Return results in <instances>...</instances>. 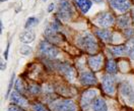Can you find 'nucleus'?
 I'll return each instance as SVG.
<instances>
[{"mask_svg": "<svg viewBox=\"0 0 134 111\" xmlns=\"http://www.w3.org/2000/svg\"><path fill=\"white\" fill-rule=\"evenodd\" d=\"M38 23H39V19L37 18V17H30L27 19H26V22H25V29H30V28H33L35 27L36 25H38Z\"/></svg>", "mask_w": 134, "mask_h": 111, "instance_id": "24", "label": "nucleus"}, {"mask_svg": "<svg viewBox=\"0 0 134 111\" xmlns=\"http://www.w3.org/2000/svg\"><path fill=\"white\" fill-rule=\"evenodd\" d=\"M131 15H132V20L134 22V8H132L131 10Z\"/></svg>", "mask_w": 134, "mask_h": 111, "instance_id": "33", "label": "nucleus"}, {"mask_svg": "<svg viewBox=\"0 0 134 111\" xmlns=\"http://www.w3.org/2000/svg\"><path fill=\"white\" fill-rule=\"evenodd\" d=\"M117 24L122 29H128L130 28V25H131V17L127 14L121 15L117 18Z\"/></svg>", "mask_w": 134, "mask_h": 111, "instance_id": "18", "label": "nucleus"}, {"mask_svg": "<svg viewBox=\"0 0 134 111\" xmlns=\"http://www.w3.org/2000/svg\"><path fill=\"white\" fill-rule=\"evenodd\" d=\"M39 52L40 55L43 57L49 58V59H55L59 55V49L53 45V43L49 41H42L39 45Z\"/></svg>", "mask_w": 134, "mask_h": 111, "instance_id": "2", "label": "nucleus"}, {"mask_svg": "<svg viewBox=\"0 0 134 111\" xmlns=\"http://www.w3.org/2000/svg\"><path fill=\"white\" fill-rule=\"evenodd\" d=\"M96 34L105 42H111L113 40V33L109 30H98Z\"/></svg>", "mask_w": 134, "mask_h": 111, "instance_id": "17", "label": "nucleus"}, {"mask_svg": "<svg viewBox=\"0 0 134 111\" xmlns=\"http://www.w3.org/2000/svg\"><path fill=\"white\" fill-rule=\"evenodd\" d=\"M79 81L81 85L83 86H93L97 85L98 80L94 76V73L92 71H83L79 76Z\"/></svg>", "mask_w": 134, "mask_h": 111, "instance_id": "11", "label": "nucleus"}, {"mask_svg": "<svg viewBox=\"0 0 134 111\" xmlns=\"http://www.w3.org/2000/svg\"><path fill=\"white\" fill-rule=\"evenodd\" d=\"M57 17L63 22H69L73 17V8L68 0H60Z\"/></svg>", "mask_w": 134, "mask_h": 111, "instance_id": "3", "label": "nucleus"}, {"mask_svg": "<svg viewBox=\"0 0 134 111\" xmlns=\"http://www.w3.org/2000/svg\"><path fill=\"white\" fill-rule=\"evenodd\" d=\"M14 88H15V90H16L17 92L20 93V94H23V93H25V92H27V89L24 87L23 81L19 80V78H17L16 81H15V83H14Z\"/></svg>", "mask_w": 134, "mask_h": 111, "instance_id": "23", "label": "nucleus"}, {"mask_svg": "<svg viewBox=\"0 0 134 111\" xmlns=\"http://www.w3.org/2000/svg\"><path fill=\"white\" fill-rule=\"evenodd\" d=\"M110 5L119 12L124 13L131 7L130 0H110Z\"/></svg>", "mask_w": 134, "mask_h": 111, "instance_id": "9", "label": "nucleus"}, {"mask_svg": "<svg viewBox=\"0 0 134 111\" xmlns=\"http://www.w3.org/2000/svg\"><path fill=\"white\" fill-rule=\"evenodd\" d=\"M0 24H1V32H2L3 31V26H2V23H0Z\"/></svg>", "mask_w": 134, "mask_h": 111, "instance_id": "35", "label": "nucleus"}, {"mask_svg": "<svg viewBox=\"0 0 134 111\" xmlns=\"http://www.w3.org/2000/svg\"><path fill=\"white\" fill-rule=\"evenodd\" d=\"M92 111H108V106L103 98L98 97L92 103Z\"/></svg>", "mask_w": 134, "mask_h": 111, "instance_id": "15", "label": "nucleus"}, {"mask_svg": "<svg viewBox=\"0 0 134 111\" xmlns=\"http://www.w3.org/2000/svg\"><path fill=\"white\" fill-rule=\"evenodd\" d=\"M36 39V34L34 33V31L32 30H27L23 32L19 35V41L25 44H30V43L34 42V40Z\"/></svg>", "mask_w": 134, "mask_h": 111, "instance_id": "14", "label": "nucleus"}, {"mask_svg": "<svg viewBox=\"0 0 134 111\" xmlns=\"http://www.w3.org/2000/svg\"><path fill=\"white\" fill-rule=\"evenodd\" d=\"M7 111H25L23 109V107L20 106H17V105H10L8 108H7Z\"/></svg>", "mask_w": 134, "mask_h": 111, "instance_id": "28", "label": "nucleus"}, {"mask_svg": "<svg viewBox=\"0 0 134 111\" xmlns=\"http://www.w3.org/2000/svg\"><path fill=\"white\" fill-rule=\"evenodd\" d=\"M102 86L104 91L109 95H113L115 93V77L112 75H105L102 77Z\"/></svg>", "mask_w": 134, "mask_h": 111, "instance_id": "8", "label": "nucleus"}, {"mask_svg": "<svg viewBox=\"0 0 134 111\" xmlns=\"http://www.w3.org/2000/svg\"><path fill=\"white\" fill-rule=\"evenodd\" d=\"M110 51H111V53H112L114 56H123V55L126 54V47L123 46V45L111 47V48H110Z\"/></svg>", "mask_w": 134, "mask_h": 111, "instance_id": "20", "label": "nucleus"}, {"mask_svg": "<svg viewBox=\"0 0 134 111\" xmlns=\"http://www.w3.org/2000/svg\"><path fill=\"white\" fill-rule=\"evenodd\" d=\"M118 65L116 63V61L113 59H110L107 61V64H106V70L109 75H115L117 72Z\"/></svg>", "mask_w": 134, "mask_h": 111, "instance_id": "19", "label": "nucleus"}, {"mask_svg": "<svg viewBox=\"0 0 134 111\" xmlns=\"http://www.w3.org/2000/svg\"><path fill=\"white\" fill-rule=\"evenodd\" d=\"M14 73H12V76H11V78H10V82H9V85H8V88H7V91H6V94H5V98L7 99L10 94H11V89H12V87H13V84L15 83V81H14Z\"/></svg>", "mask_w": 134, "mask_h": 111, "instance_id": "27", "label": "nucleus"}, {"mask_svg": "<svg viewBox=\"0 0 134 111\" xmlns=\"http://www.w3.org/2000/svg\"><path fill=\"white\" fill-rule=\"evenodd\" d=\"M126 47V54L129 56L131 60H134V39H130L127 41L125 45Z\"/></svg>", "mask_w": 134, "mask_h": 111, "instance_id": "21", "label": "nucleus"}, {"mask_svg": "<svg viewBox=\"0 0 134 111\" xmlns=\"http://www.w3.org/2000/svg\"><path fill=\"white\" fill-rule=\"evenodd\" d=\"M98 91H96L94 89H90L83 92V94L81 96L80 99V106L83 110H88L90 108H92L93 101L98 98Z\"/></svg>", "mask_w": 134, "mask_h": 111, "instance_id": "6", "label": "nucleus"}, {"mask_svg": "<svg viewBox=\"0 0 134 111\" xmlns=\"http://www.w3.org/2000/svg\"><path fill=\"white\" fill-rule=\"evenodd\" d=\"M77 45L90 54H94L98 51V43L94 37L90 33H84L77 38Z\"/></svg>", "mask_w": 134, "mask_h": 111, "instance_id": "1", "label": "nucleus"}, {"mask_svg": "<svg viewBox=\"0 0 134 111\" xmlns=\"http://www.w3.org/2000/svg\"><path fill=\"white\" fill-rule=\"evenodd\" d=\"M133 34V30L131 28H128V29H125V35L127 38H130L131 35Z\"/></svg>", "mask_w": 134, "mask_h": 111, "instance_id": "30", "label": "nucleus"}, {"mask_svg": "<svg viewBox=\"0 0 134 111\" xmlns=\"http://www.w3.org/2000/svg\"><path fill=\"white\" fill-rule=\"evenodd\" d=\"M9 97H10V101L17 106H20V107H27L29 106V101L17 91L12 92Z\"/></svg>", "mask_w": 134, "mask_h": 111, "instance_id": "13", "label": "nucleus"}, {"mask_svg": "<svg viewBox=\"0 0 134 111\" xmlns=\"http://www.w3.org/2000/svg\"><path fill=\"white\" fill-rule=\"evenodd\" d=\"M32 109L33 111H50L45 105L40 104V103H35L32 105Z\"/></svg>", "mask_w": 134, "mask_h": 111, "instance_id": "25", "label": "nucleus"}, {"mask_svg": "<svg viewBox=\"0 0 134 111\" xmlns=\"http://www.w3.org/2000/svg\"><path fill=\"white\" fill-rule=\"evenodd\" d=\"M43 1H47V0H43Z\"/></svg>", "mask_w": 134, "mask_h": 111, "instance_id": "36", "label": "nucleus"}, {"mask_svg": "<svg viewBox=\"0 0 134 111\" xmlns=\"http://www.w3.org/2000/svg\"><path fill=\"white\" fill-rule=\"evenodd\" d=\"M74 2L82 13H86L92 5V0H74Z\"/></svg>", "mask_w": 134, "mask_h": 111, "instance_id": "16", "label": "nucleus"}, {"mask_svg": "<svg viewBox=\"0 0 134 111\" xmlns=\"http://www.w3.org/2000/svg\"><path fill=\"white\" fill-rule=\"evenodd\" d=\"M120 93L127 102L130 104H134V87L130 82L125 81L121 84Z\"/></svg>", "mask_w": 134, "mask_h": 111, "instance_id": "7", "label": "nucleus"}, {"mask_svg": "<svg viewBox=\"0 0 134 111\" xmlns=\"http://www.w3.org/2000/svg\"><path fill=\"white\" fill-rule=\"evenodd\" d=\"M52 111H76V105L70 99H59L51 103Z\"/></svg>", "mask_w": 134, "mask_h": 111, "instance_id": "4", "label": "nucleus"}, {"mask_svg": "<svg viewBox=\"0 0 134 111\" xmlns=\"http://www.w3.org/2000/svg\"><path fill=\"white\" fill-rule=\"evenodd\" d=\"M114 22H115V17L108 11H103L93 18V23L98 27L104 28V29L111 27L114 24Z\"/></svg>", "mask_w": 134, "mask_h": 111, "instance_id": "5", "label": "nucleus"}, {"mask_svg": "<svg viewBox=\"0 0 134 111\" xmlns=\"http://www.w3.org/2000/svg\"><path fill=\"white\" fill-rule=\"evenodd\" d=\"M56 68L58 71H60L63 76L70 80L71 82L74 80V76H75V70L73 69L72 66H70L69 64L67 63H61V62H58V64H56Z\"/></svg>", "mask_w": 134, "mask_h": 111, "instance_id": "10", "label": "nucleus"}, {"mask_svg": "<svg viewBox=\"0 0 134 111\" xmlns=\"http://www.w3.org/2000/svg\"><path fill=\"white\" fill-rule=\"evenodd\" d=\"M0 69H1V71H3V70L6 69V63L3 62V60H1V67H0Z\"/></svg>", "mask_w": 134, "mask_h": 111, "instance_id": "32", "label": "nucleus"}, {"mask_svg": "<svg viewBox=\"0 0 134 111\" xmlns=\"http://www.w3.org/2000/svg\"><path fill=\"white\" fill-rule=\"evenodd\" d=\"M93 2H98V3H100V2H103V0H92Z\"/></svg>", "mask_w": 134, "mask_h": 111, "instance_id": "34", "label": "nucleus"}, {"mask_svg": "<svg viewBox=\"0 0 134 111\" xmlns=\"http://www.w3.org/2000/svg\"><path fill=\"white\" fill-rule=\"evenodd\" d=\"M32 52H33V49H32L30 46H27V45L21 46V47L19 48V53H20L21 55H24V56H26V55L31 54Z\"/></svg>", "mask_w": 134, "mask_h": 111, "instance_id": "26", "label": "nucleus"}, {"mask_svg": "<svg viewBox=\"0 0 134 111\" xmlns=\"http://www.w3.org/2000/svg\"><path fill=\"white\" fill-rule=\"evenodd\" d=\"M54 8H55V4H54V3H50L49 6H48L47 11H48V12H52V11L54 10Z\"/></svg>", "mask_w": 134, "mask_h": 111, "instance_id": "31", "label": "nucleus"}, {"mask_svg": "<svg viewBox=\"0 0 134 111\" xmlns=\"http://www.w3.org/2000/svg\"><path fill=\"white\" fill-rule=\"evenodd\" d=\"M9 47H10V43H7V45H6V49H5V51L3 53V56H4V58L5 59H7L8 58V52H9Z\"/></svg>", "mask_w": 134, "mask_h": 111, "instance_id": "29", "label": "nucleus"}, {"mask_svg": "<svg viewBox=\"0 0 134 111\" xmlns=\"http://www.w3.org/2000/svg\"><path fill=\"white\" fill-rule=\"evenodd\" d=\"M26 89H27V92L29 93H31L32 95H38L41 93V91H42V89H41V87L38 85H36V84H31V85H29L26 87Z\"/></svg>", "mask_w": 134, "mask_h": 111, "instance_id": "22", "label": "nucleus"}, {"mask_svg": "<svg viewBox=\"0 0 134 111\" xmlns=\"http://www.w3.org/2000/svg\"><path fill=\"white\" fill-rule=\"evenodd\" d=\"M88 66L92 69V71H98L102 68L103 63H104V58L103 55H96V56H91L87 59Z\"/></svg>", "mask_w": 134, "mask_h": 111, "instance_id": "12", "label": "nucleus"}]
</instances>
